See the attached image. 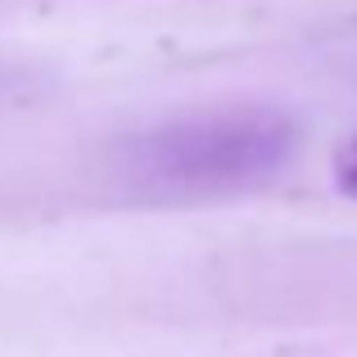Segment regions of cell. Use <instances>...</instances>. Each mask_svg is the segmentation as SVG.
I'll use <instances>...</instances> for the list:
<instances>
[{"label": "cell", "instance_id": "obj_1", "mask_svg": "<svg viewBox=\"0 0 357 357\" xmlns=\"http://www.w3.org/2000/svg\"><path fill=\"white\" fill-rule=\"evenodd\" d=\"M294 122L276 109L195 114L136 136L122 176L163 195H222L267 181L294 154Z\"/></svg>", "mask_w": 357, "mask_h": 357}, {"label": "cell", "instance_id": "obj_2", "mask_svg": "<svg viewBox=\"0 0 357 357\" xmlns=\"http://www.w3.org/2000/svg\"><path fill=\"white\" fill-rule=\"evenodd\" d=\"M331 176H335V185H340V195L357 199V131H353V136H344L340 145H335V154H331Z\"/></svg>", "mask_w": 357, "mask_h": 357}]
</instances>
